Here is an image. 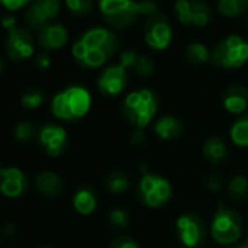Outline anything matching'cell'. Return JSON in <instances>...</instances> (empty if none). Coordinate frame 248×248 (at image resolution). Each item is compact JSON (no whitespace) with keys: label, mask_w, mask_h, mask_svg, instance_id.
I'll use <instances>...</instances> for the list:
<instances>
[{"label":"cell","mask_w":248,"mask_h":248,"mask_svg":"<svg viewBox=\"0 0 248 248\" xmlns=\"http://www.w3.org/2000/svg\"><path fill=\"white\" fill-rule=\"evenodd\" d=\"M228 194L233 202H241L248 196V178L235 175L228 183Z\"/></svg>","instance_id":"26"},{"label":"cell","mask_w":248,"mask_h":248,"mask_svg":"<svg viewBox=\"0 0 248 248\" xmlns=\"http://www.w3.org/2000/svg\"><path fill=\"white\" fill-rule=\"evenodd\" d=\"M139 57V53H136L135 50H126L120 54V64L124 67V69H133L136 60Z\"/></svg>","instance_id":"32"},{"label":"cell","mask_w":248,"mask_h":248,"mask_svg":"<svg viewBox=\"0 0 248 248\" xmlns=\"http://www.w3.org/2000/svg\"><path fill=\"white\" fill-rule=\"evenodd\" d=\"M34 186H35L38 193H41L47 197H54V196L60 194L63 190L62 178L56 172H51V171H46V172L38 174L35 177Z\"/></svg>","instance_id":"19"},{"label":"cell","mask_w":248,"mask_h":248,"mask_svg":"<svg viewBox=\"0 0 248 248\" xmlns=\"http://www.w3.org/2000/svg\"><path fill=\"white\" fill-rule=\"evenodd\" d=\"M15 232H16V226L14 225V223H6L5 226H3V229H2V233H3V236H12V235H15Z\"/></svg>","instance_id":"39"},{"label":"cell","mask_w":248,"mask_h":248,"mask_svg":"<svg viewBox=\"0 0 248 248\" xmlns=\"http://www.w3.org/2000/svg\"><path fill=\"white\" fill-rule=\"evenodd\" d=\"M69 40L67 30L62 24L51 22L38 31V43L46 51L59 50L66 46Z\"/></svg>","instance_id":"16"},{"label":"cell","mask_w":248,"mask_h":248,"mask_svg":"<svg viewBox=\"0 0 248 248\" xmlns=\"http://www.w3.org/2000/svg\"><path fill=\"white\" fill-rule=\"evenodd\" d=\"M120 40L114 31L95 27L88 30L73 44L72 54L76 63L85 69H98L115 56Z\"/></svg>","instance_id":"1"},{"label":"cell","mask_w":248,"mask_h":248,"mask_svg":"<svg viewBox=\"0 0 248 248\" xmlns=\"http://www.w3.org/2000/svg\"><path fill=\"white\" fill-rule=\"evenodd\" d=\"M212 64L220 69H239L248 62V41L241 35H228L212 51Z\"/></svg>","instance_id":"6"},{"label":"cell","mask_w":248,"mask_h":248,"mask_svg":"<svg viewBox=\"0 0 248 248\" xmlns=\"http://www.w3.org/2000/svg\"><path fill=\"white\" fill-rule=\"evenodd\" d=\"M105 187L112 194H123L130 187V178L123 171H112L105 178Z\"/></svg>","instance_id":"23"},{"label":"cell","mask_w":248,"mask_h":248,"mask_svg":"<svg viewBox=\"0 0 248 248\" xmlns=\"http://www.w3.org/2000/svg\"><path fill=\"white\" fill-rule=\"evenodd\" d=\"M98 8L104 21L115 30L130 28L142 15L156 14V3L152 0H98Z\"/></svg>","instance_id":"2"},{"label":"cell","mask_w":248,"mask_h":248,"mask_svg":"<svg viewBox=\"0 0 248 248\" xmlns=\"http://www.w3.org/2000/svg\"><path fill=\"white\" fill-rule=\"evenodd\" d=\"M172 41V28L167 16L154 14L149 16L145 27V43L156 51L167 50Z\"/></svg>","instance_id":"9"},{"label":"cell","mask_w":248,"mask_h":248,"mask_svg":"<svg viewBox=\"0 0 248 248\" xmlns=\"http://www.w3.org/2000/svg\"><path fill=\"white\" fill-rule=\"evenodd\" d=\"M50 64H51V59H50V56H48V53H47V51L40 53V54L37 56V59H35V66H37L40 70H46V69H48V67H50Z\"/></svg>","instance_id":"36"},{"label":"cell","mask_w":248,"mask_h":248,"mask_svg":"<svg viewBox=\"0 0 248 248\" xmlns=\"http://www.w3.org/2000/svg\"><path fill=\"white\" fill-rule=\"evenodd\" d=\"M223 183H225V180L219 172H212L206 180V186L212 193H219L223 187Z\"/></svg>","instance_id":"33"},{"label":"cell","mask_w":248,"mask_h":248,"mask_svg":"<svg viewBox=\"0 0 248 248\" xmlns=\"http://www.w3.org/2000/svg\"><path fill=\"white\" fill-rule=\"evenodd\" d=\"M96 204H98L96 194L89 187L79 188L73 196V207L79 215H83V216L92 215L96 209Z\"/></svg>","instance_id":"21"},{"label":"cell","mask_w":248,"mask_h":248,"mask_svg":"<svg viewBox=\"0 0 248 248\" xmlns=\"http://www.w3.org/2000/svg\"><path fill=\"white\" fill-rule=\"evenodd\" d=\"M109 222L115 229H124L129 226L130 222V215L126 209L123 207H114L109 212Z\"/></svg>","instance_id":"30"},{"label":"cell","mask_w":248,"mask_h":248,"mask_svg":"<svg viewBox=\"0 0 248 248\" xmlns=\"http://www.w3.org/2000/svg\"><path fill=\"white\" fill-rule=\"evenodd\" d=\"M60 14V0H35L25 12V22L32 30H41L51 24Z\"/></svg>","instance_id":"13"},{"label":"cell","mask_w":248,"mask_h":248,"mask_svg":"<svg viewBox=\"0 0 248 248\" xmlns=\"http://www.w3.org/2000/svg\"><path fill=\"white\" fill-rule=\"evenodd\" d=\"M132 70H135V73L138 76H140V78H149L155 72V64L146 56H140L139 54V57H138V60H136V63H135Z\"/></svg>","instance_id":"31"},{"label":"cell","mask_w":248,"mask_h":248,"mask_svg":"<svg viewBox=\"0 0 248 248\" xmlns=\"http://www.w3.org/2000/svg\"><path fill=\"white\" fill-rule=\"evenodd\" d=\"M21 102L27 109H35L44 102V92L37 88H31L22 93Z\"/></svg>","instance_id":"29"},{"label":"cell","mask_w":248,"mask_h":248,"mask_svg":"<svg viewBox=\"0 0 248 248\" xmlns=\"http://www.w3.org/2000/svg\"><path fill=\"white\" fill-rule=\"evenodd\" d=\"M222 105L229 114H245V109L248 107V89L242 85H232L226 88L222 96Z\"/></svg>","instance_id":"17"},{"label":"cell","mask_w":248,"mask_h":248,"mask_svg":"<svg viewBox=\"0 0 248 248\" xmlns=\"http://www.w3.org/2000/svg\"><path fill=\"white\" fill-rule=\"evenodd\" d=\"M109 248H140V245L129 236H118L109 244Z\"/></svg>","instance_id":"34"},{"label":"cell","mask_w":248,"mask_h":248,"mask_svg":"<svg viewBox=\"0 0 248 248\" xmlns=\"http://www.w3.org/2000/svg\"><path fill=\"white\" fill-rule=\"evenodd\" d=\"M0 24H2V27L6 28L8 31L12 30V28H15L18 25L16 24V18L14 15H5V16H2V19H0Z\"/></svg>","instance_id":"37"},{"label":"cell","mask_w":248,"mask_h":248,"mask_svg":"<svg viewBox=\"0 0 248 248\" xmlns=\"http://www.w3.org/2000/svg\"><path fill=\"white\" fill-rule=\"evenodd\" d=\"M3 69H5V62H3V59H2V56H0V75H2V72H3Z\"/></svg>","instance_id":"41"},{"label":"cell","mask_w":248,"mask_h":248,"mask_svg":"<svg viewBox=\"0 0 248 248\" xmlns=\"http://www.w3.org/2000/svg\"><path fill=\"white\" fill-rule=\"evenodd\" d=\"M121 112L135 130H143L154 121L158 112V96L149 88L132 91L123 101Z\"/></svg>","instance_id":"3"},{"label":"cell","mask_w":248,"mask_h":248,"mask_svg":"<svg viewBox=\"0 0 248 248\" xmlns=\"http://www.w3.org/2000/svg\"><path fill=\"white\" fill-rule=\"evenodd\" d=\"M217 11L226 18L242 16L248 11V0H217Z\"/></svg>","instance_id":"24"},{"label":"cell","mask_w":248,"mask_h":248,"mask_svg":"<svg viewBox=\"0 0 248 248\" xmlns=\"http://www.w3.org/2000/svg\"><path fill=\"white\" fill-rule=\"evenodd\" d=\"M6 51L14 62H22L34 53V40L31 31L25 27H15L8 31Z\"/></svg>","instance_id":"11"},{"label":"cell","mask_w":248,"mask_h":248,"mask_svg":"<svg viewBox=\"0 0 248 248\" xmlns=\"http://www.w3.org/2000/svg\"><path fill=\"white\" fill-rule=\"evenodd\" d=\"M38 140L50 156H60L67 149V133L62 126L47 123L38 130Z\"/></svg>","instance_id":"14"},{"label":"cell","mask_w":248,"mask_h":248,"mask_svg":"<svg viewBox=\"0 0 248 248\" xmlns=\"http://www.w3.org/2000/svg\"><path fill=\"white\" fill-rule=\"evenodd\" d=\"M232 248H248V236L245 239H242L241 242H236Z\"/></svg>","instance_id":"40"},{"label":"cell","mask_w":248,"mask_h":248,"mask_svg":"<svg viewBox=\"0 0 248 248\" xmlns=\"http://www.w3.org/2000/svg\"><path fill=\"white\" fill-rule=\"evenodd\" d=\"M98 89L105 96H117L129 83V72L120 63L105 67L98 76Z\"/></svg>","instance_id":"12"},{"label":"cell","mask_w":248,"mask_h":248,"mask_svg":"<svg viewBox=\"0 0 248 248\" xmlns=\"http://www.w3.org/2000/svg\"><path fill=\"white\" fill-rule=\"evenodd\" d=\"M92 105V96L83 86L73 85L59 93L51 101V112L64 121H75L88 114Z\"/></svg>","instance_id":"4"},{"label":"cell","mask_w":248,"mask_h":248,"mask_svg":"<svg viewBox=\"0 0 248 248\" xmlns=\"http://www.w3.org/2000/svg\"><path fill=\"white\" fill-rule=\"evenodd\" d=\"M30 2L31 0H0V3H2L8 11H18Z\"/></svg>","instance_id":"35"},{"label":"cell","mask_w":248,"mask_h":248,"mask_svg":"<svg viewBox=\"0 0 248 248\" xmlns=\"http://www.w3.org/2000/svg\"><path fill=\"white\" fill-rule=\"evenodd\" d=\"M203 156L204 159L210 164V165H220L222 162H225L226 156H228V149L225 142L220 138H209L204 145H203Z\"/></svg>","instance_id":"20"},{"label":"cell","mask_w":248,"mask_h":248,"mask_svg":"<svg viewBox=\"0 0 248 248\" xmlns=\"http://www.w3.org/2000/svg\"><path fill=\"white\" fill-rule=\"evenodd\" d=\"M184 57L191 64H204V63L210 62L212 53L209 51V48L204 44L191 43L186 47Z\"/></svg>","instance_id":"25"},{"label":"cell","mask_w":248,"mask_h":248,"mask_svg":"<svg viewBox=\"0 0 248 248\" xmlns=\"http://www.w3.org/2000/svg\"><path fill=\"white\" fill-rule=\"evenodd\" d=\"M138 197L145 206L151 209H159L171 200L172 186L159 174L145 172L138 184Z\"/></svg>","instance_id":"7"},{"label":"cell","mask_w":248,"mask_h":248,"mask_svg":"<svg viewBox=\"0 0 248 248\" xmlns=\"http://www.w3.org/2000/svg\"><path fill=\"white\" fill-rule=\"evenodd\" d=\"M210 233L219 245H235L244 233V220L235 209L219 203L210 223Z\"/></svg>","instance_id":"5"},{"label":"cell","mask_w":248,"mask_h":248,"mask_svg":"<svg viewBox=\"0 0 248 248\" xmlns=\"http://www.w3.org/2000/svg\"><path fill=\"white\" fill-rule=\"evenodd\" d=\"M177 233L180 238V242L186 248H197L204 241V226L203 220L191 212L183 213L178 216L177 222Z\"/></svg>","instance_id":"10"},{"label":"cell","mask_w":248,"mask_h":248,"mask_svg":"<svg viewBox=\"0 0 248 248\" xmlns=\"http://www.w3.org/2000/svg\"><path fill=\"white\" fill-rule=\"evenodd\" d=\"M41 248H53V247H41Z\"/></svg>","instance_id":"42"},{"label":"cell","mask_w":248,"mask_h":248,"mask_svg":"<svg viewBox=\"0 0 248 248\" xmlns=\"http://www.w3.org/2000/svg\"><path fill=\"white\" fill-rule=\"evenodd\" d=\"M154 130L155 135L165 142H172L175 139H178L183 135L184 126L178 117L175 115H162L161 118H158L154 124Z\"/></svg>","instance_id":"18"},{"label":"cell","mask_w":248,"mask_h":248,"mask_svg":"<svg viewBox=\"0 0 248 248\" xmlns=\"http://www.w3.org/2000/svg\"><path fill=\"white\" fill-rule=\"evenodd\" d=\"M37 133H38V130L35 129V126L28 121H22V123L16 124V127L14 130V136L19 143H30L37 136Z\"/></svg>","instance_id":"27"},{"label":"cell","mask_w":248,"mask_h":248,"mask_svg":"<svg viewBox=\"0 0 248 248\" xmlns=\"http://www.w3.org/2000/svg\"><path fill=\"white\" fill-rule=\"evenodd\" d=\"M66 6L73 16L83 18L92 11L93 0H66Z\"/></svg>","instance_id":"28"},{"label":"cell","mask_w":248,"mask_h":248,"mask_svg":"<svg viewBox=\"0 0 248 248\" xmlns=\"http://www.w3.org/2000/svg\"><path fill=\"white\" fill-rule=\"evenodd\" d=\"M231 142L238 148H248V114L239 115L229 130Z\"/></svg>","instance_id":"22"},{"label":"cell","mask_w":248,"mask_h":248,"mask_svg":"<svg viewBox=\"0 0 248 248\" xmlns=\"http://www.w3.org/2000/svg\"><path fill=\"white\" fill-rule=\"evenodd\" d=\"M130 140H132V143L136 145V146L142 145V143L145 142V133H143V130H133V133H132V136H130Z\"/></svg>","instance_id":"38"},{"label":"cell","mask_w":248,"mask_h":248,"mask_svg":"<svg viewBox=\"0 0 248 248\" xmlns=\"http://www.w3.org/2000/svg\"><path fill=\"white\" fill-rule=\"evenodd\" d=\"M28 188L27 175L18 168L0 170V193L6 197H19Z\"/></svg>","instance_id":"15"},{"label":"cell","mask_w":248,"mask_h":248,"mask_svg":"<svg viewBox=\"0 0 248 248\" xmlns=\"http://www.w3.org/2000/svg\"><path fill=\"white\" fill-rule=\"evenodd\" d=\"M174 8L175 15L183 25L203 28L212 19V8L204 0H177Z\"/></svg>","instance_id":"8"}]
</instances>
